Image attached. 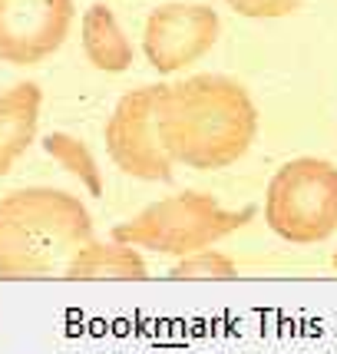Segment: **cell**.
I'll list each match as a JSON object with an SVG mask.
<instances>
[{"mask_svg": "<svg viewBox=\"0 0 337 354\" xmlns=\"http://www.w3.org/2000/svg\"><path fill=\"white\" fill-rule=\"evenodd\" d=\"M258 109L251 93L231 77L199 73L159 90L155 136L168 162L189 169H225L251 149Z\"/></svg>", "mask_w": 337, "mask_h": 354, "instance_id": "cell-1", "label": "cell"}, {"mask_svg": "<svg viewBox=\"0 0 337 354\" xmlns=\"http://www.w3.org/2000/svg\"><path fill=\"white\" fill-rule=\"evenodd\" d=\"M86 205L63 189H17L0 199V275L37 278L63 272L93 242Z\"/></svg>", "mask_w": 337, "mask_h": 354, "instance_id": "cell-2", "label": "cell"}, {"mask_svg": "<svg viewBox=\"0 0 337 354\" xmlns=\"http://www.w3.org/2000/svg\"><path fill=\"white\" fill-rule=\"evenodd\" d=\"M255 216V209H222L215 196L185 189L179 196L159 199L146 205L139 216L113 229V242L129 248H149L159 255H195L225 239L231 232L248 225Z\"/></svg>", "mask_w": 337, "mask_h": 354, "instance_id": "cell-3", "label": "cell"}, {"mask_svg": "<svg viewBox=\"0 0 337 354\" xmlns=\"http://www.w3.org/2000/svg\"><path fill=\"white\" fill-rule=\"evenodd\" d=\"M264 218L278 239L291 245H318L337 229V166L301 156L271 176L264 192Z\"/></svg>", "mask_w": 337, "mask_h": 354, "instance_id": "cell-4", "label": "cell"}, {"mask_svg": "<svg viewBox=\"0 0 337 354\" xmlns=\"http://www.w3.org/2000/svg\"><path fill=\"white\" fill-rule=\"evenodd\" d=\"M162 83L139 86L119 96L106 123V153L133 179L142 183H168L172 179V162L162 153V142L155 136V100H159Z\"/></svg>", "mask_w": 337, "mask_h": 354, "instance_id": "cell-5", "label": "cell"}, {"mask_svg": "<svg viewBox=\"0 0 337 354\" xmlns=\"http://www.w3.org/2000/svg\"><path fill=\"white\" fill-rule=\"evenodd\" d=\"M218 14L205 3H162L146 17L142 50L159 73H175L202 60L218 44Z\"/></svg>", "mask_w": 337, "mask_h": 354, "instance_id": "cell-6", "label": "cell"}, {"mask_svg": "<svg viewBox=\"0 0 337 354\" xmlns=\"http://www.w3.org/2000/svg\"><path fill=\"white\" fill-rule=\"evenodd\" d=\"M73 24V0H0V60L30 66L53 57Z\"/></svg>", "mask_w": 337, "mask_h": 354, "instance_id": "cell-7", "label": "cell"}, {"mask_svg": "<svg viewBox=\"0 0 337 354\" xmlns=\"http://www.w3.org/2000/svg\"><path fill=\"white\" fill-rule=\"evenodd\" d=\"M44 93L37 83H14L0 93V176L14 169V162L30 149L40 123Z\"/></svg>", "mask_w": 337, "mask_h": 354, "instance_id": "cell-8", "label": "cell"}, {"mask_svg": "<svg viewBox=\"0 0 337 354\" xmlns=\"http://www.w3.org/2000/svg\"><path fill=\"white\" fill-rule=\"evenodd\" d=\"M83 50L93 66L106 73H119L133 63V44L106 3H93L83 14Z\"/></svg>", "mask_w": 337, "mask_h": 354, "instance_id": "cell-9", "label": "cell"}, {"mask_svg": "<svg viewBox=\"0 0 337 354\" xmlns=\"http://www.w3.org/2000/svg\"><path fill=\"white\" fill-rule=\"evenodd\" d=\"M66 278H146L149 268L136 248L119 242H86L63 268Z\"/></svg>", "mask_w": 337, "mask_h": 354, "instance_id": "cell-10", "label": "cell"}, {"mask_svg": "<svg viewBox=\"0 0 337 354\" xmlns=\"http://www.w3.org/2000/svg\"><path fill=\"white\" fill-rule=\"evenodd\" d=\"M44 149L53 156L66 172H73L79 183L90 189L93 196H103V176H99V166H96V159H93V149L79 136H70V133H50V136L44 139Z\"/></svg>", "mask_w": 337, "mask_h": 354, "instance_id": "cell-11", "label": "cell"}, {"mask_svg": "<svg viewBox=\"0 0 337 354\" xmlns=\"http://www.w3.org/2000/svg\"><path fill=\"white\" fill-rule=\"evenodd\" d=\"M235 262L222 252H195V255H185L182 262L172 268V278H235Z\"/></svg>", "mask_w": 337, "mask_h": 354, "instance_id": "cell-12", "label": "cell"}, {"mask_svg": "<svg viewBox=\"0 0 337 354\" xmlns=\"http://www.w3.org/2000/svg\"><path fill=\"white\" fill-rule=\"evenodd\" d=\"M235 14L255 17V20H275V17L294 14L305 0H225Z\"/></svg>", "mask_w": 337, "mask_h": 354, "instance_id": "cell-13", "label": "cell"}, {"mask_svg": "<svg viewBox=\"0 0 337 354\" xmlns=\"http://www.w3.org/2000/svg\"><path fill=\"white\" fill-rule=\"evenodd\" d=\"M334 268H337V252H334Z\"/></svg>", "mask_w": 337, "mask_h": 354, "instance_id": "cell-14", "label": "cell"}]
</instances>
